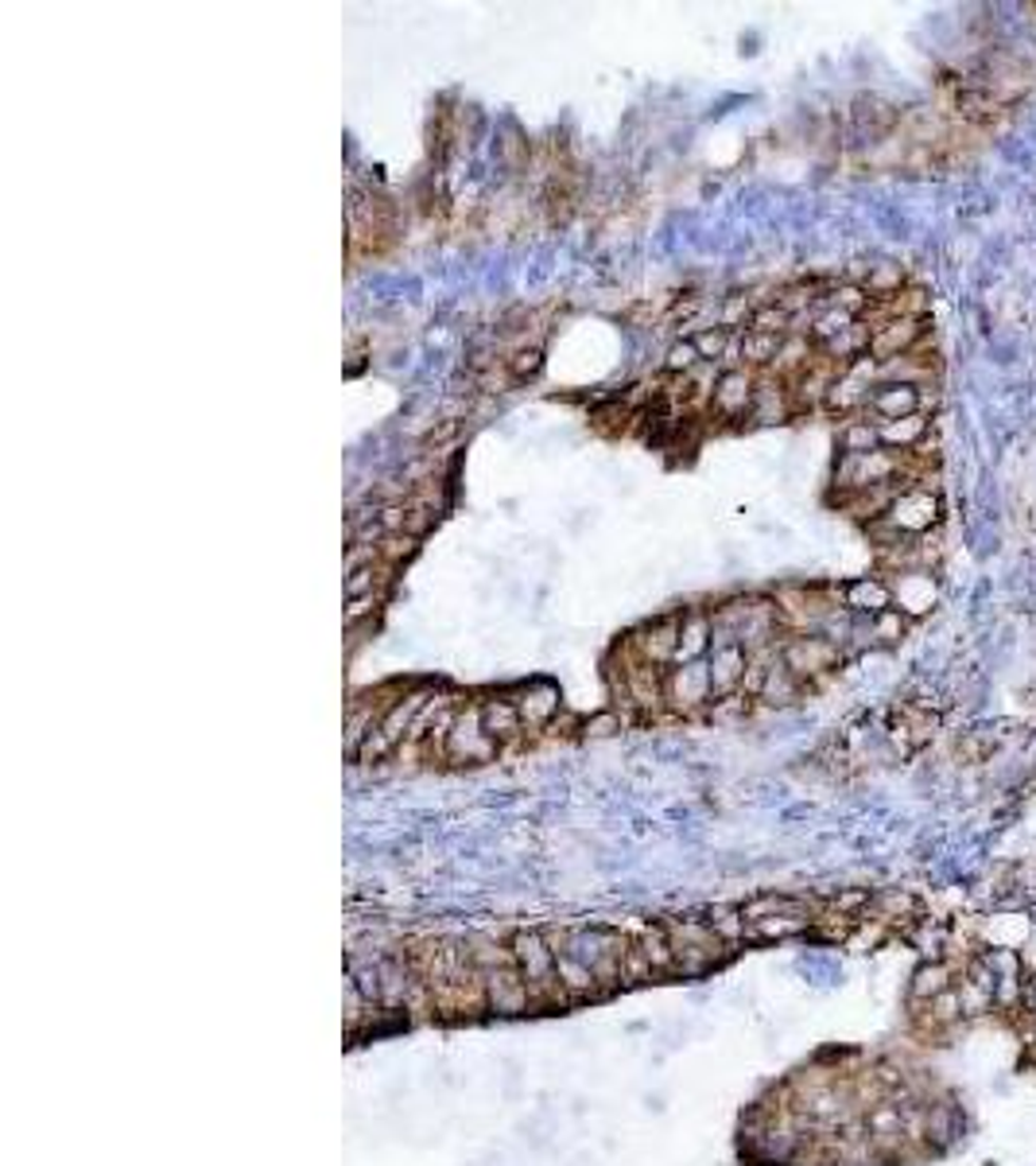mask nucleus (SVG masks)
I'll list each match as a JSON object with an SVG mask.
<instances>
[{"mask_svg": "<svg viewBox=\"0 0 1036 1166\" xmlns=\"http://www.w3.org/2000/svg\"><path fill=\"white\" fill-rule=\"evenodd\" d=\"M664 700L676 711H695V708H703L707 700H715V681H711L707 662L676 665V669L664 677Z\"/></svg>", "mask_w": 1036, "mask_h": 1166, "instance_id": "0eeeda50", "label": "nucleus"}, {"mask_svg": "<svg viewBox=\"0 0 1036 1166\" xmlns=\"http://www.w3.org/2000/svg\"><path fill=\"white\" fill-rule=\"evenodd\" d=\"M785 338L780 335H761V331H741V358L746 366H773L776 350Z\"/></svg>", "mask_w": 1036, "mask_h": 1166, "instance_id": "b1692460", "label": "nucleus"}, {"mask_svg": "<svg viewBox=\"0 0 1036 1166\" xmlns=\"http://www.w3.org/2000/svg\"><path fill=\"white\" fill-rule=\"evenodd\" d=\"M505 370H509L512 382H528V377H536V373L544 370V347L512 350L509 358H505Z\"/></svg>", "mask_w": 1036, "mask_h": 1166, "instance_id": "cd10ccee", "label": "nucleus"}, {"mask_svg": "<svg viewBox=\"0 0 1036 1166\" xmlns=\"http://www.w3.org/2000/svg\"><path fill=\"white\" fill-rule=\"evenodd\" d=\"M699 366H703V358H699V350H695L691 338H679V343L667 347V354H664V373L667 377H683V373L699 370Z\"/></svg>", "mask_w": 1036, "mask_h": 1166, "instance_id": "bb28decb", "label": "nucleus"}, {"mask_svg": "<svg viewBox=\"0 0 1036 1166\" xmlns=\"http://www.w3.org/2000/svg\"><path fill=\"white\" fill-rule=\"evenodd\" d=\"M629 653H633V662H637V665H656V669H664V665H676V653H679V618H660V623L637 630V634L629 637Z\"/></svg>", "mask_w": 1036, "mask_h": 1166, "instance_id": "6e6552de", "label": "nucleus"}, {"mask_svg": "<svg viewBox=\"0 0 1036 1166\" xmlns=\"http://www.w3.org/2000/svg\"><path fill=\"white\" fill-rule=\"evenodd\" d=\"M799 692H804V681L788 673L785 662H780V653H776L773 662L765 665V677H761V688H757V700H765V704H776V708H785V704H796Z\"/></svg>", "mask_w": 1036, "mask_h": 1166, "instance_id": "2eb2a0df", "label": "nucleus"}, {"mask_svg": "<svg viewBox=\"0 0 1036 1166\" xmlns=\"http://www.w3.org/2000/svg\"><path fill=\"white\" fill-rule=\"evenodd\" d=\"M412 553H416V537H412V533H393V537H384V544H381V565L396 568Z\"/></svg>", "mask_w": 1036, "mask_h": 1166, "instance_id": "7c9ffc66", "label": "nucleus"}, {"mask_svg": "<svg viewBox=\"0 0 1036 1166\" xmlns=\"http://www.w3.org/2000/svg\"><path fill=\"white\" fill-rule=\"evenodd\" d=\"M691 343H695V350H699V358L703 362H722L727 358L730 343H734V335H730L727 327H703V331L691 338Z\"/></svg>", "mask_w": 1036, "mask_h": 1166, "instance_id": "c85d7f7f", "label": "nucleus"}, {"mask_svg": "<svg viewBox=\"0 0 1036 1166\" xmlns=\"http://www.w3.org/2000/svg\"><path fill=\"white\" fill-rule=\"evenodd\" d=\"M905 630H908V614H901V611H897V607H889V611L878 614V618H873V623H870L873 642H885V646H893V642H901V637H905Z\"/></svg>", "mask_w": 1036, "mask_h": 1166, "instance_id": "c756f323", "label": "nucleus"}, {"mask_svg": "<svg viewBox=\"0 0 1036 1166\" xmlns=\"http://www.w3.org/2000/svg\"><path fill=\"white\" fill-rule=\"evenodd\" d=\"M482 727H486L489 739L509 743V739H516V735L525 732V720H521V711H516L512 700H486V704H482Z\"/></svg>", "mask_w": 1036, "mask_h": 1166, "instance_id": "a211bd4d", "label": "nucleus"}, {"mask_svg": "<svg viewBox=\"0 0 1036 1166\" xmlns=\"http://www.w3.org/2000/svg\"><path fill=\"white\" fill-rule=\"evenodd\" d=\"M908 475V456L905 451H889V447H878V451H866V456H839V467H834V491L843 494H862L870 486H882V482L905 479Z\"/></svg>", "mask_w": 1036, "mask_h": 1166, "instance_id": "f257e3e1", "label": "nucleus"}, {"mask_svg": "<svg viewBox=\"0 0 1036 1166\" xmlns=\"http://www.w3.org/2000/svg\"><path fill=\"white\" fill-rule=\"evenodd\" d=\"M711 642H715V623H711V614H703V611L683 614V618H679V653H676V665L699 662L703 653H711Z\"/></svg>", "mask_w": 1036, "mask_h": 1166, "instance_id": "4468645a", "label": "nucleus"}, {"mask_svg": "<svg viewBox=\"0 0 1036 1166\" xmlns=\"http://www.w3.org/2000/svg\"><path fill=\"white\" fill-rule=\"evenodd\" d=\"M442 751H447V758H458V762H489V758H497L501 743L489 739L486 727H482V704L458 708V720H454Z\"/></svg>", "mask_w": 1036, "mask_h": 1166, "instance_id": "39448f33", "label": "nucleus"}, {"mask_svg": "<svg viewBox=\"0 0 1036 1166\" xmlns=\"http://www.w3.org/2000/svg\"><path fill=\"white\" fill-rule=\"evenodd\" d=\"M928 335V319H908V315H897V319H882L873 327V343H870V358L882 366V362L905 358L912 350L924 343Z\"/></svg>", "mask_w": 1036, "mask_h": 1166, "instance_id": "423d86ee", "label": "nucleus"}, {"mask_svg": "<svg viewBox=\"0 0 1036 1166\" xmlns=\"http://www.w3.org/2000/svg\"><path fill=\"white\" fill-rule=\"evenodd\" d=\"M609 727H621V720L614 716V711H606V716H598V720L586 723V732H590V735H606Z\"/></svg>", "mask_w": 1036, "mask_h": 1166, "instance_id": "f704fd0d", "label": "nucleus"}, {"mask_svg": "<svg viewBox=\"0 0 1036 1166\" xmlns=\"http://www.w3.org/2000/svg\"><path fill=\"white\" fill-rule=\"evenodd\" d=\"M854 125L866 136H885L897 125V109L882 97H858L854 101Z\"/></svg>", "mask_w": 1036, "mask_h": 1166, "instance_id": "412c9836", "label": "nucleus"}, {"mask_svg": "<svg viewBox=\"0 0 1036 1166\" xmlns=\"http://www.w3.org/2000/svg\"><path fill=\"white\" fill-rule=\"evenodd\" d=\"M707 669H711V681H715V697H734V692L746 685L750 653H746L741 642H715Z\"/></svg>", "mask_w": 1036, "mask_h": 1166, "instance_id": "9d476101", "label": "nucleus"}, {"mask_svg": "<svg viewBox=\"0 0 1036 1166\" xmlns=\"http://www.w3.org/2000/svg\"><path fill=\"white\" fill-rule=\"evenodd\" d=\"M796 409L792 405V393H788V385L780 382V377H765V382H757V397H753V421H761V424H776V421H785L788 412Z\"/></svg>", "mask_w": 1036, "mask_h": 1166, "instance_id": "dca6fc26", "label": "nucleus"}, {"mask_svg": "<svg viewBox=\"0 0 1036 1166\" xmlns=\"http://www.w3.org/2000/svg\"><path fill=\"white\" fill-rule=\"evenodd\" d=\"M516 704V711H521V720L528 723V727H544V723L560 711V692L548 685H536V688H528V692H521V700H512Z\"/></svg>", "mask_w": 1036, "mask_h": 1166, "instance_id": "aec40b11", "label": "nucleus"}, {"mask_svg": "<svg viewBox=\"0 0 1036 1166\" xmlns=\"http://www.w3.org/2000/svg\"><path fill=\"white\" fill-rule=\"evenodd\" d=\"M905 280H908L905 269L893 265V261H882V265L870 269V277H866V284H862V289L870 292L873 303H882V300H893L897 292H905L908 289Z\"/></svg>", "mask_w": 1036, "mask_h": 1166, "instance_id": "4be33fe9", "label": "nucleus"}, {"mask_svg": "<svg viewBox=\"0 0 1036 1166\" xmlns=\"http://www.w3.org/2000/svg\"><path fill=\"white\" fill-rule=\"evenodd\" d=\"M454 432H458V421H442L439 428H431L428 440H423V444H428V447H442V444H447V440H451Z\"/></svg>", "mask_w": 1036, "mask_h": 1166, "instance_id": "72a5a7b5", "label": "nucleus"}, {"mask_svg": "<svg viewBox=\"0 0 1036 1166\" xmlns=\"http://www.w3.org/2000/svg\"><path fill=\"white\" fill-rule=\"evenodd\" d=\"M780 662H785L788 673L808 685V681L831 673L834 665L843 662V646L831 642L827 634H792L788 642H780Z\"/></svg>", "mask_w": 1036, "mask_h": 1166, "instance_id": "f03ea898", "label": "nucleus"}, {"mask_svg": "<svg viewBox=\"0 0 1036 1166\" xmlns=\"http://www.w3.org/2000/svg\"><path fill=\"white\" fill-rule=\"evenodd\" d=\"M843 607L846 611H854V614H870V618H878V614H885L889 607H893V588H889V579L862 576V579H854V584H846L843 588Z\"/></svg>", "mask_w": 1036, "mask_h": 1166, "instance_id": "ddd939ff", "label": "nucleus"}, {"mask_svg": "<svg viewBox=\"0 0 1036 1166\" xmlns=\"http://www.w3.org/2000/svg\"><path fill=\"white\" fill-rule=\"evenodd\" d=\"M815 358H820V347H815L808 335H796V331H792V335H785L780 350H776L773 370H776V377L785 373V382H792V377H799Z\"/></svg>", "mask_w": 1036, "mask_h": 1166, "instance_id": "f3484780", "label": "nucleus"}, {"mask_svg": "<svg viewBox=\"0 0 1036 1166\" xmlns=\"http://www.w3.org/2000/svg\"><path fill=\"white\" fill-rule=\"evenodd\" d=\"M889 588H893V607L901 614H908V618H917V614H928L931 607H936V599H940V588H936L931 572H920V568H908V572H901V579H897V584H889Z\"/></svg>", "mask_w": 1036, "mask_h": 1166, "instance_id": "f8f14e48", "label": "nucleus"}, {"mask_svg": "<svg viewBox=\"0 0 1036 1166\" xmlns=\"http://www.w3.org/2000/svg\"><path fill=\"white\" fill-rule=\"evenodd\" d=\"M920 401H924V389H920V385L878 382V389H873V397L866 409L878 417V424H889V421H905V417L920 412Z\"/></svg>", "mask_w": 1036, "mask_h": 1166, "instance_id": "9b49d317", "label": "nucleus"}, {"mask_svg": "<svg viewBox=\"0 0 1036 1166\" xmlns=\"http://www.w3.org/2000/svg\"><path fill=\"white\" fill-rule=\"evenodd\" d=\"M843 451L846 456H866V451H878L882 447V428L878 421H846L843 428Z\"/></svg>", "mask_w": 1036, "mask_h": 1166, "instance_id": "5701e85b", "label": "nucleus"}, {"mask_svg": "<svg viewBox=\"0 0 1036 1166\" xmlns=\"http://www.w3.org/2000/svg\"><path fill=\"white\" fill-rule=\"evenodd\" d=\"M746 331H761V335H780V338H785V335H792V315H788L780 303L769 300V303H761V308L753 312V319H750V327H746Z\"/></svg>", "mask_w": 1036, "mask_h": 1166, "instance_id": "a878e982", "label": "nucleus"}, {"mask_svg": "<svg viewBox=\"0 0 1036 1166\" xmlns=\"http://www.w3.org/2000/svg\"><path fill=\"white\" fill-rule=\"evenodd\" d=\"M757 382H761V377H757L753 370H746V366H730V370H722V377H718V385H715V393H711V409H715L718 417H727V421L753 412Z\"/></svg>", "mask_w": 1036, "mask_h": 1166, "instance_id": "1a4fd4ad", "label": "nucleus"}, {"mask_svg": "<svg viewBox=\"0 0 1036 1166\" xmlns=\"http://www.w3.org/2000/svg\"><path fill=\"white\" fill-rule=\"evenodd\" d=\"M952 992V968L947 964H924L912 980V996L917 999H940Z\"/></svg>", "mask_w": 1036, "mask_h": 1166, "instance_id": "393cba45", "label": "nucleus"}, {"mask_svg": "<svg viewBox=\"0 0 1036 1166\" xmlns=\"http://www.w3.org/2000/svg\"><path fill=\"white\" fill-rule=\"evenodd\" d=\"M377 607H381V595H377V591H373V595H361V599H350V607H345V626H358L361 618L377 614Z\"/></svg>", "mask_w": 1036, "mask_h": 1166, "instance_id": "473e14b6", "label": "nucleus"}, {"mask_svg": "<svg viewBox=\"0 0 1036 1166\" xmlns=\"http://www.w3.org/2000/svg\"><path fill=\"white\" fill-rule=\"evenodd\" d=\"M940 494L931 491V486H924V482H912L908 491L897 494V502L889 505V514H885V521L893 525L897 533H905V537H920V533H928L936 521H940Z\"/></svg>", "mask_w": 1036, "mask_h": 1166, "instance_id": "7ed1b4c3", "label": "nucleus"}, {"mask_svg": "<svg viewBox=\"0 0 1036 1166\" xmlns=\"http://www.w3.org/2000/svg\"><path fill=\"white\" fill-rule=\"evenodd\" d=\"M753 312H757V308H750V296H730L727 308H722V319H718V327H727V331H730V327L741 323V331H746V327H750V319H753Z\"/></svg>", "mask_w": 1036, "mask_h": 1166, "instance_id": "2f4dec72", "label": "nucleus"}, {"mask_svg": "<svg viewBox=\"0 0 1036 1166\" xmlns=\"http://www.w3.org/2000/svg\"><path fill=\"white\" fill-rule=\"evenodd\" d=\"M435 697L431 688H416V692H408V697H400L393 704V708L384 711V720L377 723V732L365 739V755L370 758H381L389 755L400 739H408V732H412V723L419 720V711L428 708V700Z\"/></svg>", "mask_w": 1036, "mask_h": 1166, "instance_id": "20e7f679", "label": "nucleus"}, {"mask_svg": "<svg viewBox=\"0 0 1036 1166\" xmlns=\"http://www.w3.org/2000/svg\"><path fill=\"white\" fill-rule=\"evenodd\" d=\"M878 428H882V447L905 451L908 456V447H917L920 440L928 436V412H912L905 421H889V424H878Z\"/></svg>", "mask_w": 1036, "mask_h": 1166, "instance_id": "6ab92c4d", "label": "nucleus"}]
</instances>
